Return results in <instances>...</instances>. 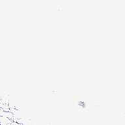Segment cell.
I'll return each mask as SVG.
<instances>
[{
  "label": "cell",
  "mask_w": 125,
  "mask_h": 125,
  "mask_svg": "<svg viewBox=\"0 0 125 125\" xmlns=\"http://www.w3.org/2000/svg\"><path fill=\"white\" fill-rule=\"evenodd\" d=\"M12 120L4 116H0V125H10Z\"/></svg>",
  "instance_id": "obj_1"
},
{
  "label": "cell",
  "mask_w": 125,
  "mask_h": 125,
  "mask_svg": "<svg viewBox=\"0 0 125 125\" xmlns=\"http://www.w3.org/2000/svg\"><path fill=\"white\" fill-rule=\"evenodd\" d=\"M19 125V123H17V122L12 121V122H11V125Z\"/></svg>",
  "instance_id": "obj_2"
}]
</instances>
